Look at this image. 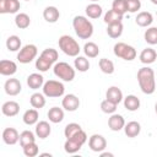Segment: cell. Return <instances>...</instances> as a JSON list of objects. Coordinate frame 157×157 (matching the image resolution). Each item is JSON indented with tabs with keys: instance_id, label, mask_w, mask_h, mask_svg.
I'll use <instances>...</instances> for the list:
<instances>
[{
	"instance_id": "obj_1",
	"label": "cell",
	"mask_w": 157,
	"mask_h": 157,
	"mask_svg": "<svg viewBox=\"0 0 157 157\" xmlns=\"http://www.w3.org/2000/svg\"><path fill=\"white\" fill-rule=\"evenodd\" d=\"M137 82H139L141 91L145 94H152L156 91L155 71L148 66L141 67L137 71Z\"/></svg>"
},
{
	"instance_id": "obj_2",
	"label": "cell",
	"mask_w": 157,
	"mask_h": 157,
	"mask_svg": "<svg viewBox=\"0 0 157 157\" xmlns=\"http://www.w3.org/2000/svg\"><path fill=\"white\" fill-rule=\"evenodd\" d=\"M72 27L77 37L81 39H88L93 34V25L85 16H75L72 20Z\"/></svg>"
},
{
	"instance_id": "obj_3",
	"label": "cell",
	"mask_w": 157,
	"mask_h": 157,
	"mask_svg": "<svg viewBox=\"0 0 157 157\" xmlns=\"http://www.w3.org/2000/svg\"><path fill=\"white\" fill-rule=\"evenodd\" d=\"M58 56H59V54H58L56 49H53V48L44 49L40 53L39 58L36 60V69L40 72L48 71L52 67V65L58 60Z\"/></svg>"
},
{
	"instance_id": "obj_4",
	"label": "cell",
	"mask_w": 157,
	"mask_h": 157,
	"mask_svg": "<svg viewBox=\"0 0 157 157\" xmlns=\"http://www.w3.org/2000/svg\"><path fill=\"white\" fill-rule=\"evenodd\" d=\"M59 48L61 49V52L69 56H77L80 54V45L78 43L70 36L67 34H64L59 38Z\"/></svg>"
},
{
	"instance_id": "obj_5",
	"label": "cell",
	"mask_w": 157,
	"mask_h": 157,
	"mask_svg": "<svg viewBox=\"0 0 157 157\" xmlns=\"http://www.w3.org/2000/svg\"><path fill=\"white\" fill-rule=\"evenodd\" d=\"M86 141H87V135L83 130H81L72 137L66 139V141L64 144V150L67 153H76L83 146V144Z\"/></svg>"
},
{
	"instance_id": "obj_6",
	"label": "cell",
	"mask_w": 157,
	"mask_h": 157,
	"mask_svg": "<svg viewBox=\"0 0 157 157\" xmlns=\"http://www.w3.org/2000/svg\"><path fill=\"white\" fill-rule=\"evenodd\" d=\"M53 70H54V75L56 77H59L60 80L65 81V82H71L75 78V74H76L75 72V69L70 64H67L65 61L56 63L54 65Z\"/></svg>"
},
{
	"instance_id": "obj_7",
	"label": "cell",
	"mask_w": 157,
	"mask_h": 157,
	"mask_svg": "<svg viewBox=\"0 0 157 157\" xmlns=\"http://www.w3.org/2000/svg\"><path fill=\"white\" fill-rule=\"evenodd\" d=\"M42 90H43L44 96L48 97V98H58V97L64 96V93H65L64 85L60 81H56V80L45 81L43 87H42Z\"/></svg>"
},
{
	"instance_id": "obj_8",
	"label": "cell",
	"mask_w": 157,
	"mask_h": 157,
	"mask_svg": "<svg viewBox=\"0 0 157 157\" xmlns=\"http://www.w3.org/2000/svg\"><path fill=\"white\" fill-rule=\"evenodd\" d=\"M113 52H114L115 56H118L123 60H126V61H131L136 58V49L126 43H123V42L114 44Z\"/></svg>"
},
{
	"instance_id": "obj_9",
	"label": "cell",
	"mask_w": 157,
	"mask_h": 157,
	"mask_svg": "<svg viewBox=\"0 0 157 157\" xmlns=\"http://www.w3.org/2000/svg\"><path fill=\"white\" fill-rule=\"evenodd\" d=\"M38 54V49L34 44H26L22 47L17 54V60L21 64H28L31 63Z\"/></svg>"
},
{
	"instance_id": "obj_10",
	"label": "cell",
	"mask_w": 157,
	"mask_h": 157,
	"mask_svg": "<svg viewBox=\"0 0 157 157\" xmlns=\"http://www.w3.org/2000/svg\"><path fill=\"white\" fill-rule=\"evenodd\" d=\"M88 146L93 152H102L107 147V140L99 134H93L88 139Z\"/></svg>"
},
{
	"instance_id": "obj_11",
	"label": "cell",
	"mask_w": 157,
	"mask_h": 157,
	"mask_svg": "<svg viewBox=\"0 0 157 157\" xmlns=\"http://www.w3.org/2000/svg\"><path fill=\"white\" fill-rule=\"evenodd\" d=\"M61 105L67 112H75L80 107V99H78L77 96H75L72 93H69V94L64 96V98L61 101Z\"/></svg>"
},
{
	"instance_id": "obj_12",
	"label": "cell",
	"mask_w": 157,
	"mask_h": 157,
	"mask_svg": "<svg viewBox=\"0 0 157 157\" xmlns=\"http://www.w3.org/2000/svg\"><path fill=\"white\" fill-rule=\"evenodd\" d=\"M20 7L18 0H0V13H16Z\"/></svg>"
},
{
	"instance_id": "obj_13",
	"label": "cell",
	"mask_w": 157,
	"mask_h": 157,
	"mask_svg": "<svg viewBox=\"0 0 157 157\" xmlns=\"http://www.w3.org/2000/svg\"><path fill=\"white\" fill-rule=\"evenodd\" d=\"M4 90H5L6 94H9V96H17L21 92L22 86L17 78H9V80H6V82L4 85Z\"/></svg>"
},
{
	"instance_id": "obj_14",
	"label": "cell",
	"mask_w": 157,
	"mask_h": 157,
	"mask_svg": "<svg viewBox=\"0 0 157 157\" xmlns=\"http://www.w3.org/2000/svg\"><path fill=\"white\" fill-rule=\"evenodd\" d=\"M2 141L6 145H15L20 141V134L15 128H6L2 131Z\"/></svg>"
},
{
	"instance_id": "obj_15",
	"label": "cell",
	"mask_w": 157,
	"mask_h": 157,
	"mask_svg": "<svg viewBox=\"0 0 157 157\" xmlns=\"http://www.w3.org/2000/svg\"><path fill=\"white\" fill-rule=\"evenodd\" d=\"M108 126H109V129H110L112 131H119V130L124 129V126H125V120H124L123 115L113 113V114L109 117V119H108Z\"/></svg>"
},
{
	"instance_id": "obj_16",
	"label": "cell",
	"mask_w": 157,
	"mask_h": 157,
	"mask_svg": "<svg viewBox=\"0 0 157 157\" xmlns=\"http://www.w3.org/2000/svg\"><path fill=\"white\" fill-rule=\"evenodd\" d=\"M17 71V64L12 60H1L0 61V74L2 76H11Z\"/></svg>"
},
{
	"instance_id": "obj_17",
	"label": "cell",
	"mask_w": 157,
	"mask_h": 157,
	"mask_svg": "<svg viewBox=\"0 0 157 157\" xmlns=\"http://www.w3.org/2000/svg\"><path fill=\"white\" fill-rule=\"evenodd\" d=\"M1 112L6 117H15L20 112V104L17 102H15V101H7V102H5L2 104Z\"/></svg>"
},
{
	"instance_id": "obj_18",
	"label": "cell",
	"mask_w": 157,
	"mask_h": 157,
	"mask_svg": "<svg viewBox=\"0 0 157 157\" xmlns=\"http://www.w3.org/2000/svg\"><path fill=\"white\" fill-rule=\"evenodd\" d=\"M52 132V126L48 121L42 120L36 124V135L39 139H47Z\"/></svg>"
},
{
	"instance_id": "obj_19",
	"label": "cell",
	"mask_w": 157,
	"mask_h": 157,
	"mask_svg": "<svg viewBox=\"0 0 157 157\" xmlns=\"http://www.w3.org/2000/svg\"><path fill=\"white\" fill-rule=\"evenodd\" d=\"M105 98L115 104H119L123 101V92L120 88H118L117 86H112L107 90L105 92Z\"/></svg>"
},
{
	"instance_id": "obj_20",
	"label": "cell",
	"mask_w": 157,
	"mask_h": 157,
	"mask_svg": "<svg viewBox=\"0 0 157 157\" xmlns=\"http://www.w3.org/2000/svg\"><path fill=\"white\" fill-rule=\"evenodd\" d=\"M43 17L47 22L55 23L60 17V12L55 6H47L43 11Z\"/></svg>"
},
{
	"instance_id": "obj_21",
	"label": "cell",
	"mask_w": 157,
	"mask_h": 157,
	"mask_svg": "<svg viewBox=\"0 0 157 157\" xmlns=\"http://www.w3.org/2000/svg\"><path fill=\"white\" fill-rule=\"evenodd\" d=\"M27 85L32 90H38V88L43 87V85H44V77L40 74L33 72V74H31L27 77Z\"/></svg>"
},
{
	"instance_id": "obj_22",
	"label": "cell",
	"mask_w": 157,
	"mask_h": 157,
	"mask_svg": "<svg viewBox=\"0 0 157 157\" xmlns=\"http://www.w3.org/2000/svg\"><path fill=\"white\" fill-rule=\"evenodd\" d=\"M135 22L137 26L140 27H148L152 22H153V16L151 12H147V11H141L137 13L136 18H135Z\"/></svg>"
},
{
	"instance_id": "obj_23",
	"label": "cell",
	"mask_w": 157,
	"mask_h": 157,
	"mask_svg": "<svg viewBox=\"0 0 157 157\" xmlns=\"http://www.w3.org/2000/svg\"><path fill=\"white\" fill-rule=\"evenodd\" d=\"M140 61L142 63V64H152V63H155V60L157 59V53H156V50L155 49H152V48H145L141 53H140Z\"/></svg>"
},
{
	"instance_id": "obj_24",
	"label": "cell",
	"mask_w": 157,
	"mask_h": 157,
	"mask_svg": "<svg viewBox=\"0 0 157 157\" xmlns=\"http://www.w3.org/2000/svg\"><path fill=\"white\" fill-rule=\"evenodd\" d=\"M38 119H39V114H38V110L36 108L27 109L22 117V120L26 125H34L38 123Z\"/></svg>"
},
{
	"instance_id": "obj_25",
	"label": "cell",
	"mask_w": 157,
	"mask_h": 157,
	"mask_svg": "<svg viewBox=\"0 0 157 157\" xmlns=\"http://www.w3.org/2000/svg\"><path fill=\"white\" fill-rule=\"evenodd\" d=\"M124 131L128 137H136L141 131V125L137 121H129L128 124H125Z\"/></svg>"
},
{
	"instance_id": "obj_26",
	"label": "cell",
	"mask_w": 157,
	"mask_h": 157,
	"mask_svg": "<svg viewBox=\"0 0 157 157\" xmlns=\"http://www.w3.org/2000/svg\"><path fill=\"white\" fill-rule=\"evenodd\" d=\"M47 115H48V118H49V120L52 123L58 124V123L63 121V119H64V110L61 108H59V107H53V108H50L48 110Z\"/></svg>"
},
{
	"instance_id": "obj_27",
	"label": "cell",
	"mask_w": 157,
	"mask_h": 157,
	"mask_svg": "<svg viewBox=\"0 0 157 157\" xmlns=\"http://www.w3.org/2000/svg\"><path fill=\"white\" fill-rule=\"evenodd\" d=\"M85 11H86V15L90 18H99L102 16V12H103L102 6L98 5L97 2H92V4L87 5Z\"/></svg>"
},
{
	"instance_id": "obj_28",
	"label": "cell",
	"mask_w": 157,
	"mask_h": 157,
	"mask_svg": "<svg viewBox=\"0 0 157 157\" xmlns=\"http://www.w3.org/2000/svg\"><path fill=\"white\" fill-rule=\"evenodd\" d=\"M124 107L130 112H135L140 108V99L134 94H129L124 98Z\"/></svg>"
},
{
	"instance_id": "obj_29",
	"label": "cell",
	"mask_w": 157,
	"mask_h": 157,
	"mask_svg": "<svg viewBox=\"0 0 157 157\" xmlns=\"http://www.w3.org/2000/svg\"><path fill=\"white\" fill-rule=\"evenodd\" d=\"M15 25L20 28V29H26L27 27H29L31 25V18L27 13L25 12H20L16 15L15 17Z\"/></svg>"
},
{
	"instance_id": "obj_30",
	"label": "cell",
	"mask_w": 157,
	"mask_h": 157,
	"mask_svg": "<svg viewBox=\"0 0 157 157\" xmlns=\"http://www.w3.org/2000/svg\"><path fill=\"white\" fill-rule=\"evenodd\" d=\"M123 23L121 22H118V23H112V25H108L107 27V33L110 38H119L121 34H123Z\"/></svg>"
},
{
	"instance_id": "obj_31",
	"label": "cell",
	"mask_w": 157,
	"mask_h": 157,
	"mask_svg": "<svg viewBox=\"0 0 157 157\" xmlns=\"http://www.w3.org/2000/svg\"><path fill=\"white\" fill-rule=\"evenodd\" d=\"M29 102H31V105L36 109H40L45 105V96L44 93H39V92H36L31 96L29 98Z\"/></svg>"
},
{
	"instance_id": "obj_32",
	"label": "cell",
	"mask_w": 157,
	"mask_h": 157,
	"mask_svg": "<svg viewBox=\"0 0 157 157\" xmlns=\"http://www.w3.org/2000/svg\"><path fill=\"white\" fill-rule=\"evenodd\" d=\"M83 53H85V55L88 56V58H96V56H98V54H99V48H98V45H97L96 43H93V42H87V43L83 45Z\"/></svg>"
},
{
	"instance_id": "obj_33",
	"label": "cell",
	"mask_w": 157,
	"mask_h": 157,
	"mask_svg": "<svg viewBox=\"0 0 157 157\" xmlns=\"http://www.w3.org/2000/svg\"><path fill=\"white\" fill-rule=\"evenodd\" d=\"M74 65H75V69L78 70L80 72H86L90 69V61H88V59L86 56L77 55L75 61H74Z\"/></svg>"
},
{
	"instance_id": "obj_34",
	"label": "cell",
	"mask_w": 157,
	"mask_h": 157,
	"mask_svg": "<svg viewBox=\"0 0 157 157\" xmlns=\"http://www.w3.org/2000/svg\"><path fill=\"white\" fill-rule=\"evenodd\" d=\"M36 142V137H34V134L29 130H23L21 134H20V145L21 147H25L29 144H33Z\"/></svg>"
},
{
	"instance_id": "obj_35",
	"label": "cell",
	"mask_w": 157,
	"mask_h": 157,
	"mask_svg": "<svg viewBox=\"0 0 157 157\" xmlns=\"http://www.w3.org/2000/svg\"><path fill=\"white\" fill-rule=\"evenodd\" d=\"M123 16H124V15H120V13L115 12L114 10H109V11H107L105 15H104V22H105L107 25L118 23V22H121Z\"/></svg>"
},
{
	"instance_id": "obj_36",
	"label": "cell",
	"mask_w": 157,
	"mask_h": 157,
	"mask_svg": "<svg viewBox=\"0 0 157 157\" xmlns=\"http://www.w3.org/2000/svg\"><path fill=\"white\" fill-rule=\"evenodd\" d=\"M98 65H99L101 71L104 72V74L110 75V74L114 72V63H113L112 60L107 59V58H102V59H99Z\"/></svg>"
},
{
	"instance_id": "obj_37",
	"label": "cell",
	"mask_w": 157,
	"mask_h": 157,
	"mask_svg": "<svg viewBox=\"0 0 157 157\" xmlns=\"http://www.w3.org/2000/svg\"><path fill=\"white\" fill-rule=\"evenodd\" d=\"M6 48L10 52H17L21 49V39L17 36H10L6 39Z\"/></svg>"
},
{
	"instance_id": "obj_38",
	"label": "cell",
	"mask_w": 157,
	"mask_h": 157,
	"mask_svg": "<svg viewBox=\"0 0 157 157\" xmlns=\"http://www.w3.org/2000/svg\"><path fill=\"white\" fill-rule=\"evenodd\" d=\"M82 129H81V125L80 124H77V123H70V124H67L66 126H65V129H64V135H65V137L66 139H70V137H72L74 135H76L78 131H81Z\"/></svg>"
},
{
	"instance_id": "obj_39",
	"label": "cell",
	"mask_w": 157,
	"mask_h": 157,
	"mask_svg": "<svg viewBox=\"0 0 157 157\" xmlns=\"http://www.w3.org/2000/svg\"><path fill=\"white\" fill-rule=\"evenodd\" d=\"M144 37H145L146 43H148L151 45L157 44V27H150V28H147L146 32H145V34H144Z\"/></svg>"
},
{
	"instance_id": "obj_40",
	"label": "cell",
	"mask_w": 157,
	"mask_h": 157,
	"mask_svg": "<svg viewBox=\"0 0 157 157\" xmlns=\"http://www.w3.org/2000/svg\"><path fill=\"white\" fill-rule=\"evenodd\" d=\"M112 10H114L115 12L124 15L125 12H128L126 9V0H113L112 2Z\"/></svg>"
},
{
	"instance_id": "obj_41",
	"label": "cell",
	"mask_w": 157,
	"mask_h": 157,
	"mask_svg": "<svg viewBox=\"0 0 157 157\" xmlns=\"http://www.w3.org/2000/svg\"><path fill=\"white\" fill-rule=\"evenodd\" d=\"M117 105H118V104H115V103L108 101L107 98L101 102V109H102L103 113H107V114H113V113H115Z\"/></svg>"
},
{
	"instance_id": "obj_42",
	"label": "cell",
	"mask_w": 157,
	"mask_h": 157,
	"mask_svg": "<svg viewBox=\"0 0 157 157\" xmlns=\"http://www.w3.org/2000/svg\"><path fill=\"white\" fill-rule=\"evenodd\" d=\"M22 148H23V155L27 156V157H34V156H37L39 153V148H38L36 142L29 144V145H27V146H25Z\"/></svg>"
},
{
	"instance_id": "obj_43",
	"label": "cell",
	"mask_w": 157,
	"mask_h": 157,
	"mask_svg": "<svg viewBox=\"0 0 157 157\" xmlns=\"http://www.w3.org/2000/svg\"><path fill=\"white\" fill-rule=\"evenodd\" d=\"M141 7V1L140 0H126V9L129 12L134 13L137 12Z\"/></svg>"
},
{
	"instance_id": "obj_44",
	"label": "cell",
	"mask_w": 157,
	"mask_h": 157,
	"mask_svg": "<svg viewBox=\"0 0 157 157\" xmlns=\"http://www.w3.org/2000/svg\"><path fill=\"white\" fill-rule=\"evenodd\" d=\"M105 156L112 157V156H113V153H109V152H101V157H105Z\"/></svg>"
},
{
	"instance_id": "obj_45",
	"label": "cell",
	"mask_w": 157,
	"mask_h": 157,
	"mask_svg": "<svg viewBox=\"0 0 157 157\" xmlns=\"http://www.w3.org/2000/svg\"><path fill=\"white\" fill-rule=\"evenodd\" d=\"M42 156H49V157H50L52 155H50V153H42Z\"/></svg>"
},
{
	"instance_id": "obj_46",
	"label": "cell",
	"mask_w": 157,
	"mask_h": 157,
	"mask_svg": "<svg viewBox=\"0 0 157 157\" xmlns=\"http://www.w3.org/2000/svg\"><path fill=\"white\" fill-rule=\"evenodd\" d=\"M151 2L155 4V5H157V0H151Z\"/></svg>"
},
{
	"instance_id": "obj_47",
	"label": "cell",
	"mask_w": 157,
	"mask_h": 157,
	"mask_svg": "<svg viewBox=\"0 0 157 157\" xmlns=\"http://www.w3.org/2000/svg\"><path fill=\"white\" fill-rule=\"evenodd\" d=\"M155 112H156V114H157V103L155 104Z\"/></svg>"
},
{
	"instance_id": "obj_48",
	"label": "cell",
	"mask_w": 157,
	"mask_h": 157,
	"mask_svg": "<svg viewBox=\"0 0 157 157\" xmlns=\"http://www.w3.org/2000/svg\"><path fill=\"white\" fill-rule=\"evenodd\" d=\"M91 1H93V2H96V1H98V0H91Z\"/></svg>"
},
{
	"instance_id": "obj_49",
	"label": "cell",
	"mask_w": 157,
	"mask_h": 157,
	"mask_svg": "<svg viewBox=\"0 0 157 157\" xmlns=\"http://www.w3.org/2000/svg\"><path fill=\"white\" fill-rule=\"evenodd\" d=\"M26 1H29V0H26Z\"/></svg>"
}]
</instances>
